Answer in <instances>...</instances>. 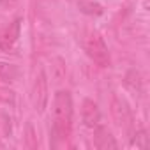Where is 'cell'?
I'll use <instances>...</instances> for the list:
<instances>
[{"label":"cell","mask_w":150,"mask_h":150,"mask_svg":"<svg viewBox=\"0 0 150 150\" xmlns=\"http://www.w3.org/2000/svg\"><path fill=\"white\" fill-rule=\"evenodd\" d=\"M131 145L132 146H136V148H141V150H146L148 148V136H146V132L145 131H139V132H136L134 136H132V141H131Z\"/></svg>","instance_id":"10"},{"label":"cell","mask_w":150,"mask_h":150,"mask_svg":"<svg viewBox=\"0 0 150 150\" xmlns=\"http://www.w3.org/2000/svg\"><path fill=\"white\" fill-rule=\"evenodd\" d=\"M20 28H21V20L16 18L2 34H0V51L7 53L14 48V44L20 37Z\"/></svg>","instance_id":"4"},{"label":"cell","mask_w":150,"mask_h":150,"mask_svg":"<svg viewBox=\"0 0 150 150\" xmlns=\"http://www.w3.org/2000/svg\"><path fill=\"white\" fill-rule=\"evenodd\" d=\"M0 2H4V4H9V2H14V0H0Z\"/></svg>","instance_id":"11"},{"label":"cell","mask_w":150,"mask_h":150,"mask_svg":"<svg viewBox=\"0 0 150 150\" xmlns=\"http://www.w3.org/2000/svg\"><path fill=\"white\" fill-rule=\"evenodd\" d=\"M72 127V99L67 90H58L53 99V136L65 141Z\"/></svg>","instance_id":"1"},{"label":"cell","mask_w":150,"mask_h":150,"mask_svg":"<svg viewBox=\"0 0 150 150\" xmlns=\"http://www.w3.org/2000/svg\"><path fill=\"white\" fill-rule=\"evenodd\" d=\"M78 7H80L81 13L90 14V16H99V14H103V6L97 4V2H85V0H81V2H78Z\"/></svg>","instance_id":"8"},{"label":"cell","mask_w":150,"mask_h":150,"mask_svg":"<svg viewBox=\"0 0 150 150\" xmlns=\"http://www.w3.org/2000/svg\"><path fill=\"white\" fill-rule=\"evenodd\" d=\"M16 76H18L16 65L7 64V62H0V78L6 81H13V80H16Z\"/></svg>","instance_id":"9"},{"label":"cell","mask_w":150,"mask_h":150,"mask_svg":"<svg viewBox=\"0 0 150 150\" xmlns=\"http://www.w3.org/2000/svg\"><path fill=\"white\" fill-rule=\"evenodd\" d=\"M46 103H48V80H46V72L41 69L37 78H35V83H34V104H35V110L39 113H42L44 108H46Z\"/></svg>","instance_id":"3"},{"label":"cell","mask_w":150,"mask_h":150,"mask_svg":"<svg viewBox=\"0 0 150 150\" xmlns=\"http://www.w3.org/2000/svg\"><path fill=\"white\" fill-rule=\"evenodd\" d=\"M113 113H115L117 122L120 124V127H122V125L125 127V125L131 124V113H129L125 103L120 101V99H117V97H115V101H113Z\"/></svg>","instance_id":"7"},{"label":"cell","mask_w":150,"mask_h":150,"mask_svg":"<svg viewBox=\"0 0 150 150\" xmlns=\"http://www.w3.org/2000/svg\"><path fill=\"white\" fill-rule=\"evenodd\" d=\"M81 118H83V124L90 129L97 127L99 125V120H101V111H99V106L92 101V99H85L83 101V106H81Z\"/></svg>","instance_id":"5"},{"label":"cell","mask_w":150,"mask_h":150,"mask_svg":"<svg viewBox=\"0 0 150 150\" xmlns=\"http://www.w3.org/2000/svg\"><path fill=\"white\" fill-rule=\"evenodd\" d=\"M83 48L87 51V55L99 65V67H108L111 58H110V51L108 46L103 39V35L96 30H88L83 35Z\"/></svg>","instance_id":"2"},{"label":"cell","mask_w":150,"mask_h":150,"mask_svg":"<svg viewBox=\"0 0 150 150\" xmlns=\"http://www.w3.org/2000/svg\"><path fill=\"white\" fill-rule=\"evenodd\" d=\"M96 129V136H94V145L99 150H115L117 148V141L111 136V132L106 127H94Z\"/></svg>","instance_id":"6"},{"label":"cell","mask_w":150,"mask_h":150,"mask_svg":"<svg viewBox=\"0 0 150 150\" xmlns=\"http://www.w3.org/2000/svg\"><path fill=\"white\" fill-rule=\"evenodd\" d=\"M0 146H2V143H0Z\"/></svg>","instance_id":"12"}]
</instances>
